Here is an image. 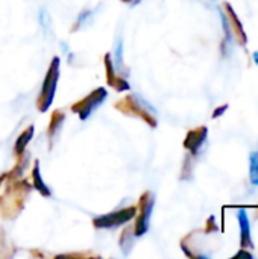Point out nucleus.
<instances>
[{"label": "nucleus", "instance_id": "2eb2a0df", "mask_svg": "<svg viewBox=\"0 0 258 259\" xmlns=\"http://www.w3.org/2000/svg\"><path fill=\"white\" fill-rule=\"evenodd\" d=\"M227 11L230 12V20L233 21V24H234V27H236V32H237V36H239V39H240V42H242V46H245L246 44V41H248V38H246V33H245V30H243V26H242V23L239 21V18H237V15H236V12H234V9L231 8V5L230 3H227Z\"/></svg>", "mask_w": 258, "mask_h": 259}, {"label": "nucleus", "instance_id": "4be33fe9", "mask_svg": "<svg viewBox=\"0 0 258 259\" xmlns=\"http://www.w3.org/2000/svg\"><path fill=\"white\" fill-rule=\"evenodd\" d=\"M227 109H228V105H222V106H219L217 109H214V112H213V118H217V117L224 115V112H227Z\"/></svg>", "mask_w": 258, "mask_h": 259}, {"label": "nucleus", "instance_id": "393cba45", "mask_svg": "<svg viewBox=\"0 0 258 259\" xmlns=\"http://www.w3.org/2000/svg\"><path fill=\"white\" fill-rule=\"evenodd\" d=\"M5 181H6V173H3V175L0 176V187H2V184H3Z\"/></svg>", "mask_w": 258, "mask_h": 259}, {"label": "nucleus", "instance_id": "6e6552de", "mask_svg": "<svg viewBox=\"0 0 258 259\" xmlns=\"http://www.w3.org/2000/svg\"><path fill=\"white\" fill-rule=\"evenodd\" d=\"M207 135H208V129L205 126H201L198 129H193L187 134L186 140H184V147L193 155L196 156L202 147V144L205 143L207 140Z\"/></svg>", "mask_w": 258, "mask_h": 259}, {"label": "nucleus", "instance_id": "20e7f679", "mask_svg": "<svg viewBox=\"0 0 258 259\" xmlns=\"http://www.w3.org/2000/svg\"><path fill=\"white\" fill-rule=\"evenodd\" d=\"M154 205H155V196L151 191H144L140 197V202L137 205V219L134 223V235L135 238L143 237L148 231H149V222L152 217V211H154Z\"/></svg>", "mask_w": 258, "mask_h": 259}, {"label": "nucleus", "instance_id": "b1692460", "mask_svg": "<svg viewBox=\"0 0 258 259\" xmlns=\"http://www.w3.org/2000/svg\"><path fill=\"white\" fill-rule=\"evenodd\" d=\"M237 256H246V258L252 259V255H251V253H248V252H243V250H242V252H239V253H237Z\"/></svg>", "mask_w": 258, "mask_h": 259}, {"label": "nucleus", "instance_id": "f3484780", "mask_svg": "<svg viewBox=\"0 0 258 259\" xmlns=\"http://www.w3.org/2000/svg\"><path fill=\"white\" fill-rule=\"evenodd\" d=\"M249 179L254 187H258V150L249 156Z\"/></svg>", "mask_w": 258, "mask_h": 259}, {"label": "nucleus", "instance_id": "f257e3e1", "mask_svg": "<svg viewBox=\"0 0 258 259\" xmlns=\"http://www.w3.org/2000/svg\"><path fill=\"white\" fill-rule=\"evenodd\" d=\"M30 190L32 187L27 184V181H9L0 197V215L3 220L11 222L20 215L30 194Z\"/></svg>", "mask_w": 258, "mask_h": 259}, {"label": "nucleus", "instance_id": "dca6fc26", "mask_svg": "<svg viewBox=\"0 0 258 259\" xmlns=\"http://www.w3.org/2000/svg\"><path fill=\"white\" fill-rule=\"evenodd\" d=\"M93 15H94V11H91V9H84V11L78 15L76 23H75L73 27H71V32L79 30L81 27H85V26L93 20Z\"/></svg>", "mask_w": 258, "mask_h": 259}, {"label": "nucleus", "instance_id": "9b49d317", "mask_svg": "<svg viewBox=\"0 0 258 259\" xmlns=\"http://www.w3.org/2000/svg\"><path fill=\"white\" fill-rule=\"evenodd\" d=\"M33 132H35V127H33V126H27V127L18 135V138L15 140V143H14V155H15L17 158L21 156V155L26 152L27 144H29L30 140L33 138Z\"/></svg>", "mask_w": 258, "mask_h": 259}, {"label": "nucleus", "instance_id": "6ab92c4d", "mask_svg": "<svg viewBox=\"0 0 258 259\" xmlns=\"http://www.w3.org/2000/svg\"><path fill=\"white\" fill-rule=\"evenodd\" d=\"M38 21L41 24V27L44 29V32H49L50 27H52V21H50V15L47 12L46 8H41L40 9V14H38Z\"/></svg>", "mask_w": 258, "mask_h": 259}, {"label": "nucleus", "instance_id": "4468645a", "mask_svg": "<svg viewBox=\"0 0 258 259\" xmlns=\"http://www.w3.org/2000/svg\"><path fill=\"white\" fill-rule=\"evenodd\" d=\"M134 240H135V235H134V231L132 229L128 228V229H125L122 232L119 244H120V249H122L123 255H129V252H131V249L134 246Z\"/></svg>", "mask_w": 258, "mask_h": 259}, {"label": "nucleus", "instance_id": "412c9836", "mask_svg": "<svg viewBox=\"0 0 258 259\" xmlns=\"http://www.w3.org/2000/svg\"><path fill=\"white\" fill-rule=\"evenodd\" d=\"M9 243H8V240H6V235H5V232L0 229V258H3V256H11L12 255V252H8L9 250Z\"/></svg>", "mask_w": 258, "mask_h": 259}, {"label": "nucleus", "instance_id": "1a4fd4ad", "mask_svg": "<svg viewBox=\"0 0 258 259\" xmlns=\"http://www.w3.org/2000/svg\"><path fill=\"white\" fill-rule=\"evenodd\" d=\"M237 219H239V226H240V244L242 249H254V243H252V237H251V222L248 217V212L242 208L237 212Z\"/></svg>", "mask_w": 258, "mask_h": 259}, {"label": "nucleus", "instance_id": "bb28decb", "mask_svg": "<svg viewBox=\"0 0 258 259\" xmlns=\"http://www.w3.org/2000/svg\"><path fill=\"white\" fill-rule=\"evenodd\" d=\"M122 2H126V3H132V0H122Z\"/></svg>", "mask_w": 258, "mask_h": 259}, {"label": "nucleus", "instance_id": "ddd939ff", "mask_svg": "<svg viewBox=\"0 0 258 259\" xmlns=\"http://www.w3.org/2000/svg\"><path fill=\"white\" fill-rule=\"evenodd\" d=\"M18 159V162L15 164V167L9 171V173H6V181L9 182V181H17V179H21V176L24 175V170L27 168V165H29V155H21V156H18L17 158Z\"/></svg>", "mask_w": 258, "mask_h": 259}, {"label": "nucleus", "instance_id": "f8f14e48", "mask_svg": "<svg viewBox=\"0 0 258 259\" xmlns=\"http://www.w3.org/2000/svg\"><path fill=\"white\" fill-rule=\"evenodd\" d=\"M32 181H33V188L43 196V197H52V191L47 187V184L43 181L41 178V167H40V161L33 162V168H32Z\"/></svg>", "mask_w": 258, "mask_h": 259}, {"label": "nucleus", "instance_id": "f03ea898", "mask_svg": "<svg viewBox=\"0 0 258 259\" xmlns=\"http://www.w3.org/2000/svg\"><path fill=\"white\" fill-rule=\"evenodd\" d=\"M116 109L125 115H134V117L141 118L151 127H157V124H158L155 108L151 103H148L143 97H140L138 94H128L125 99H122L116 103Z\"/></svg>", "mask_w": 258, "mask_h": 259}, {"label": "nucleus", "instance_id": "7ed1b4c3", "mask_svg": "<svg viewBox=\"0 0 258 259\" xmlns=\"http://www.w3.org/2000/svg\"><path fill=\"white\" fill-rule=\"evenodd\" d=\"M59 67H61V59L58 56H55L47 68V73H46L43 85H41L40 96L36 99V108L40 112H47L50 109V105L53 103L58 80H59Z\"/></svg>", "mask_w": 258, "mask_h": 259}, {"label": "nucleus", "instance_id": "a211bd4d", "mask_svg": "<svg viewBox=\"0 0 258 259\" xmlns=\"http://www.w3.org/2000/svg\"><path fill=\"white\" fill-rule=\"evenodd\" d=\"M113 62H114V65H116L117 70H123V39H120V38L116 41Z\"/></svg>", "mask_w": 258, "mask_h": 259}, {"label": "nucleus", "instance_id": "a878e982", "mask_svg": "<svg viewBox=\"0 0 258 259\" xmlns=\"http://www.w3.org/2000/svg\"><path fill=\"white\" fill-rule=\"evenodd\" d=\"M252 58H254V61L257 62V65H258V52H254V55H252Z\"/></svg>", "mask_w": 258, "mask_h": 259}, {"label": "nucleus", "instance_id": "39448f33", "mask_svg": "<svg viewBox=\"0 0 258 259\" xmlns=\"http://www.w3.org/2000/svg\"><path fill=\"white\" fill-rule=\"evenodd\" d=\"M106 97H108V91H106L105 88L99 87V88L93 90L90 94H87L84 99H81L79 102L73 103V105L70 106V109H71L75 114H78V117H79L82 121H85V120L90 118L91 114L105 102Z\"/></svg>", "mask_w": 258, "mask_h": 259}, {"label": "nucleus", "instance_id": "5701e85b", "mask_svg": "<svg viewBox=\"0 0 258 259\" xmlns=\"http://www.w3.org/2000/svg\"><path fill=\"white\" fill-rule=\"evenodd\" d=\"M207 223H208V226H210V228H207L208 232H210V231H216V225H214V217H213V215L210 217V220H208Z\"/></svg>", "mask_w": 258, "mask_h": 259}, {"label": "nucleus", "instance_id": "aec40b11", "mask_svg": "<svg viewBox=\"0 0 258 259\" xmlns=\"http://www.w3.org/2000/svg\"><path fill=\"white\" fill-rule=\"evenodd\" d=\"M220 17H222V26H224V30H225V39H227L228 44H231L233 42V29H231L230 20L224 12H220Z\"/></svg>", "mask_w": 258, "mask_h": 259}, {"label": "nucleus", "instance_id": "9d476101", "mask_svg": "<svg viewBox=\"0 0 258 259\" xmlns=\"http://www.w3.org/2000/svg\"><path fill=\"white\" fill-rule=\"evenodd\" d=\"M64 120H65V114L62 111H53V114L50 117V121H49V129H47L49 149H52L53 144H55V141L58 140L59 132H61L62 124H64Z\"/></svg>", "mask_w": 258, "mask_h": 259}, {"label": "nucleus", "instance_id": "0eeeda50", "mask_svg": "<svg viewBox=\"0 0 258 259\" xmlns=\"http://www.w3.org/2000/svg\"><path fill=\"white\" fill-rule=\"evenodd\" d=\"M103 64H105V73H106V83L113 90H116V91H128V90H131L128 80L125 77H120V76L116 74V67H114L111 53H106L105 55Z\"/></svg>", "mask_w": 258, "mask_h": 259}, {"label": "nucleus", "instance_id": "423d86ee", "mask_svg": "<svg viewBox=\"0 0 258 259\" xmlns=\"http://www.w3.org/2000/svg\"><path fill=\"white\" fill-rule=\"evenodd\" d=\"M135 214H137V206L117 209L114 212L103 214V215L93 219V226L96 229H114V228L129 223L132 219H135Z\"/></svg>", "mask_w": 258, "mask_h": 259}]
</instances>
